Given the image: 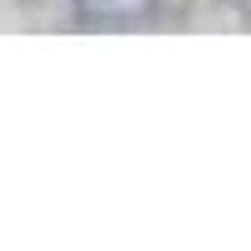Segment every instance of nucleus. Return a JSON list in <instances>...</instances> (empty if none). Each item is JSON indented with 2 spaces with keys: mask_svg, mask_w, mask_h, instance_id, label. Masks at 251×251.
<instances>
[{
  "mask_svg": "<svg viewBox=\"0 0 251 251\" xmlns=\"http://www.w3.org/2000/svg\"><path fill=\"white\" fill-rule=\"evenodd\" d=\"M71 5H75V15L86 25H136L161 0H71Z\"/></svg>",
  "mask_w": 251,
  "mask_h": 251,
  "instance_id": "nucleus-1",
  "label": "nucleus"
}]
</instances>
